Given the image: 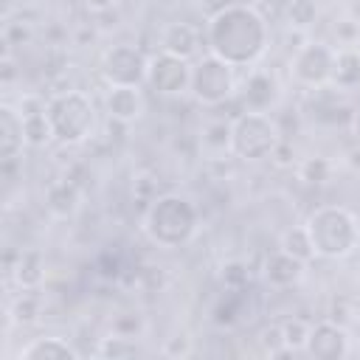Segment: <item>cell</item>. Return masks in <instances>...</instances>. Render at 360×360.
<instances>
[{"label":"cell","instance_id":"d4e9b609","mask_svg":"<svg viewBox=\"0 0 360 360\" xmlns=\"http://www.w3.org/2000/svg\"><path fill=\"white\" fill-rule=\"evenodd\" d=\"M318 20V3L315 0H290L287 6V25L295 31H307Z\"/></svg>","mask_w":360,"mask_h":360},{"label":"cell","instance_id":"484cf974","mask_svg":"<svg viewBox=\"0 0 360 360\" xmlns=\"http://www.w3.org/2000/svg\"><path fill=\"white\" fill-rule=\"evenodd\" d=\"M256 340H259L262 352H264V354H270V357L292 354V352L284 346V329H281V323H267V326H262V329H259V335H256Z\"/></svg>","mask_w":360,"mask_h":360},{"label":"cell","instance_id":"8d00e7d4","mask_svg":"<svg viewBox=\"0 0 360 360\" xmlns=\"http://www.w3.org/2000/svg\"><path fill=\"white\" fill-rule=\"evenodd\" d=\"M349 17H354V20H360V0H354V3L349 6Z\"/></svg>","mask_w":360,"mask_h":360},{"label":"cell","instance_id":"4dcf8cb0","mask_svg":"<svg viewBox=\"0 0 360 360\" xmlns=\"http://www.w3.org/2000/svg\"><path fill=\"white\" fill-rule=\"evenodd\" d=\"M222 281H225V287H231V290L245 287V284H248V267H245L242 262L225 264V267H222Z\"/></svg>","mask_w":360,"mask_h":360},{"label":"cell","instance_id":"5b68a950","mask_svg":"<svg viewBox=\"0 0 360 360\" xmlns=\"http://www.w3.org/2000/svg\"><path fill=\"white\" fill-rule=\"evenodd\" d=\"M281 127L270 112H256V110H242L233 115L231 127V155L248 163L264 160L273 155V149L281 141Z\"/></svg>","mask_w":360,"mask_h":360},{"label":"cell","instance_id":"9c48e42d","mask_svg":"<svg viewBox=\"0 0 360 360\" xmlns=\"http://www.w3.org/2000/svg\"><path fill=\"white\" fill-rule=\"evenodd\" d=\"M146 84L158 96H183L191 87V62L183 59V56L160 51L158 56L149 59Z\"/></svg>","mask_w":360,"mask_h":360},{"label":"cell","instance_id":"7402d4cb","mask_svg":"<svg viewBox=\"0 0 360 360\" xmlns=\"http://www.w3.org/2000/svg\"><path fill=\"white\" fill-rule=\"evenodd\" d=\"M96 354H98V357H107V360H127V357L141 354V346L135 343V338L112 332V335L101 338V343H98Z\"/></svg>","mask_w":360,"mask_h":360},{"label":"cell","instance_id":"ac0fdd59","mask_svg":"<svg viewBox=\"0 0 360 360\" xmlns=\"http://www.w3.org/2000/svg\"><path fill=\"white\" fill-rule=\"evenodd\" d=\"M8 273L20 290H39L45 281V259L39 250H20Z\"/></svg>","mask_w":360,"mask_h":360},{"label":"cell","instance_id":"3957f363","mask_svg":"<svg viewBox=\"0 0 360 360\" xmlns=\"http://www.w3.org/2000/svg\"><path fill=\"white\" fill-rule=\"evenodd\" d=\"M307 231L321 259H346L360 245V222L343 205H321L307 217Z\"/></svg>","mask_w":360,"mask_h":360},{"label":"cell","instance_id":"8fae6325","mask_svg":"<svg viewBox=\"0 0 360 360\" xmlns=\"http://www.w3.org/2000/svg\"><path fill=\"white\" fill-rule=\"evenodd\" d=\"M239 93V104L242 110H256V112H267L278 104V96H281V87H278V79L267 70H250V76L242 82V90Z\"/></svg>","mask_w":360,"mask_h":360},{"label":"cell","instance_id":"603a6c76","mask_svg":"<svg viewBox=\"0 0 360 360\" xmlns=\"http://www.w3.org/2000/svg\"><path fill=\"white\" fill-rule=\"evenodd\" d=\"M42 307H39V298H37V290H20V295L14 298L11 309H8V318L20 326H28V323H37Z\"/></svg>","mask_w":360,"mask_h":360},{"label":"cell","instance_id":"4316f807","mask_svg":"<svg viewBox=\"0 0 360 360\" xmlns=\"http://www.w3.org/2000/svg\"><path fill=\"white\" fill-rule=\"evenodd\" d=\"M329 174H332V163H329L326 158H321V155H312V158L301 160V166H298V177H301L304 183H309V186L326 183Z\"/></svg>","mask_w":360,"mask_h":360},{"label":"cell","instance_id":"2e32d148","mask_svg":"<svg viewBox=\"0 0 360 360\" xmlns=\"http://www.w3.org/2000/svg\"><path fill=\"white\" fill-rule=\"evenodd\" d=\"M200 48V31L191 22H169L160 34V51L191 59Z\"/></svg>","mask_w":360,"mask_h":360},{"label":"cell","instance_id":"f1b7e54d","mask_svg":"<svg viewBox=\"0 0 360 360\" xmlns=\"http://www.w3.org/2000/svg\"><path fill=\"white\" fill-rule=\"evenodd\" d=\"M335 37H338V48H357L360 42V20L354 17H343L332 25Z\"/></svg>","mask_w":360,"mask_h":360},{"label":"cell","instance_id":"f546056e","mask_svg":"<svg viewBox=\"0 0 360 360\" xmlns=\"http://www.w3.org/2000/svg\"><path fill=\"white\" fill-rule=\"evenodd\" d=\"M191 352H194V343L186 332H180L174 338H166V343H163V354H169V357H188Z\"/></svg>","mask_w":360,"mask_h":360},{"label":"cell","instance_id":"cb8c5ba5","mask_svg":"<svg viewBox=\"0 0 360 360\" xmlns=\"http://www.w3.org/2000/svg\"><path fill=\"white\" fill-rule=\"evenodd\" d=\"M231 127L233 121L214 118L202 127V146L211 152H231Z\"/></svg>","mask_w":360,"mask_h":360},{"label":"cell","instance_id":"8992f818","mask_svg":"<svg viewBox=\"0 0 360 360\" xmlns=\"http://www.w3.org/2000/svg\"><path fill=\"white\" fill-rule=\"evenodd\" d=\"M188 93L202 107H219L236 96V68L222 62L214 53L200 56L191 65V87Z\"/></svg>","mask_w":360,"mask_h":360},{"label":"cell","instance_id":"6da1fadb","mask_svg":"<svg viewBox=\"0 0 360 360\" xmlns=\"http://www.w3.org/2000/svg\"><path fill=\"white\" fill-rule=\"evenodd\" d=\"M205 45L208 53L219 56L222 62L233 68H250L264 56L270 45V31L264 17L253 6L225 3L219 11L211 14L205 25Z\"/></svg>","mask_w":360,"mask_h":360},{"label":"cell","instance_id":"e575fe53","mask_svg":"<svg viewBox=\"0 0 360 360\" xmlns=\"http://www.w3.org/2000/svg\"><path fill=\"white\" fill-rule=\"evenodd\" d=\"M11 76H14V62H11V56H6L3 59V82H11Z\"/></svg>","mask_w":360,"mask_h":360},{"label":"cell","instance_id":"277c9868","mask_svg":"<svg viewBox=\"0 0 360 360\" xmlns=\"http://www.w3.org/2000/svg\"><path fill=\"white\" fill-rule=\"evenodd\" d=\"M48 118L56 143L79 146L96 129V104L82 90H62L48 98Z\"/></svg>","mask_w":360,"mask_h":360},{"label":"cell","instance_id":"4fadbf2b","mask_svg":"<svg viewBox=\"0 0 360 360\" xmlns=\"http://www.w3.org/2000/svg\"><path fill=\"white\" fill-rule=\"evenodd\" d=\"M304 270H307V262H301L292 253H287V250L278 248V250L267 253L264 267H262V276H264V281L270 287L287 290V287H292V284H298L304 278Z\"/></svg>","mask_w":360,"mask_h":360},{"label":"cell","instance_id":"52a82bcc","mask_svg":"<svg viewBox=\"0 0 360 360\" xmlns=\"http://www.w3.org/2000/svg\"><path fill=\"white\" fill-rule=\"evenodd\" d=\"M146 70H149V59L138 45L129 42L110 45L98 62V73L107 87H141L146 84Z\"/></svg>","mask_w":360,"mask_h":360},{"label":"cell","instance_id":"ffe728a7","mask_svg":"<svg viewBox=\"0 0 360 360\" xmlns=\"http://www.w3.org/2000/svg\"><path fill=\"white\" fill-rule=\"evenodd\" d=\"M79 200H82V194H79V188H76L70 180L53 183V186L48 188V197H45V202H48V211H51L53 217H62V219L76 214V208H79Z\"/></svg>","mask_w":360,"mask_h":360},{"label":"cell","instance_id":"7a4b0ae2","mask_svg":"<svg viewBox=\"0 0 360 360\" xmlns=\"http://www.w3.org/2000/svg\"><path fill=\"white\" fill-rule=\"evenodd\" d=\"M197 225H200L197 205L183 194H160L149 202L143 214V231L160 248H180L191 242Z\"/></svg>","mask_w":360,"mask_h":360},{"label":"cell","instance_id":"d6986e66","mask_svg":"<svg viewBox=\"0 0 360 360\" xmlns=\"http://www.w3.org/2000/svg\"><path fill=\"white\" fill-rule=\"evenodd\" d=\"M332 87L352 90L360 84V51L357 48H335V70H332Z\"/></svg>","mask_w":360,"mask_h":360},{"label":"cell","instance_id":"5bb4252c","mask_svg":"<svg viewBox=\"0 0 360 360\" xmlns=\"http://www.w3.org/2000/svg\"><path fill=\"white\" fill-rule=\"evenodd\" d=\"M104 110L118 124H132L143 115L146 101L141 87H107L104 93Z\"/></svg>","mask_w":360,"mask_h":360},{"label":"cell","instance_id":"83f0119b","mask_svg":"<svg viewBox=\"0 0 360 360\" xmlns=\"http://www.w3.org/2000/svg\"><path fill=\"white\" fill-rule=\"evenodd\" d=\"M281 329H284V346L295 354V352H304L307 349V338H309V323L301 321V318H287L281 321Z\"/></svg>","mask_w":360,"mask_h":360},{"label":"cell","instance_id":"e0dca14e","mask_svg":"<svg viewBox=\"0 0 360 360\" xmlns=\"http://www.w3.org/2000/svg\"><path fill=\"white\" fill-rule=\"evenodd\" d=\"M79 352L59 335L34 338L28 346L20 349V360H76Z\"/></svg>","mask_w":360,"mask_h":360},{"label":"cell","instance_id":"ba28073f","mask_svg":"<svg viewBox=\"0 0 360 360\" xmlns=\"http://www.w3.org/2000/svg\"><path fill=\"white\" fill-rule=\"evenodd\" d=\"M292 76L295 82H301L304 87H326L332 82V70H335V48L323 39H307L290 59Z\"/></svg>","mask_w":360,"mask_h":360},{"label":"cell","instance_id":"30bf717a","mask_svg":"<svg viewBox=\"0 0 360 360\" xmlns=\"http://www.w3.org/2000/svg\"><path fill=\"white\" fill-rule=\"evenodd\" d=\"M304 352L315 360H343L352 354V332L335 321L312 323Z\"/></svg>","mask_w":360,"mask_h":360},{"label":"cell","instance_id":"d6a6232c","mask_svg":"<svg viewBox=\"0 0 360 360\" xmlns=\"http://www.w3.org/2000/svg\"><path fill=\"white\" fill-rule=\"evenodd\" d=\"M82 3H84V8L90 14H104V11H110V8L118 6V0H82Z\"/></svg>","mask_w":360,"mask_h":360},{"label":"cell","instance_id":"d590c367","mask_svg":"<svg viewBox=\"0 0 360 360\" xmlns=\"http://www.w3.org/2000/svg\"><path fill=\"white\" fill-rule=\"evenodd\" d=\"M352 340L360 346V315L354 318V323H352Z\"/></svg>","mask_w":360,"mask_h":360},{"label":"cell","instance_id":"9a60e30c","mask_svg":"<svg viewBox=\"0 0 360 360\" xmlns=\"http://www.w3.org/2000/svg\"><path fill=\"white\" fill-rule=\"evenodd\" d=\"M25 146V129L22 115L11 104H0V160L11 163Z\"/></svg>","mask_w":360,"mask_h":360},{"label":"cell","instance_id":"836d02e7","mask_svg":"<svg viewBox=\"0 0 360 360\" xmlns=\"http://www.w3.org/2000/svg\"><path fill=\"white\" fill-rule=\"evenodd\" d=\"M346 166L360 174V146H352V149L346 152Z\"/></svg>","mask_w":360,"mask_h":360},{"label":"cell","instance_id":"1f68e13d","mask_svg":"<svg viewBox=\"0 0 360 360\" xmlns=\"http://www.w3.org/2000/svg\"><path fill=\"white\" fill-rule=\"evenodd\" d=\"M270 160H273L276 166H292V163H295V149H292V143H290L287 138H281L278 146L273 149Z\"/></svg>","mask_w":360,"mask_h":360},{"label":"cell","instance_id":"7c38bea8","mask_svg":"<svg viewBox=\"0 0 360 360\" xmlns=\"http://www.w3.org/2000/svg\"><path fill=\"white\" fill-rule=\"evenodd\" d=\"M20 115H22V129H25V146H48L53 141V127L48 118V101L37 96H22L20 101Z\"/></svg>","mask_w":360,"mask_h":360},{"label":"cell","instance_id":"44dd1931","mask_svg":"<svg viewBox=\"0 0 360 360\" xmlns=\"http://www.w3.org/2000/svg\"><path fill=\"white\" fill-rule=\"evenodd\" d=\"M278 248L287 250V253H292V256L301 259V262H312V259H315V245H312V239H309L307 225H292V228H287V231L281 233Z\"/></svg>","mask_w":360,"mask_h":360}]
</instances>
